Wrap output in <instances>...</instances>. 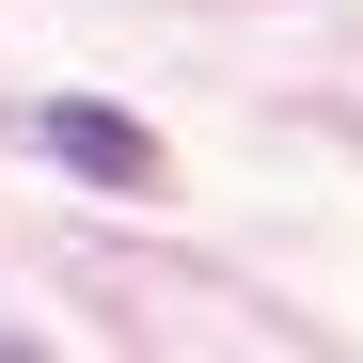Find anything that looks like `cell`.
<instances>
[{
    "mask_svg": "<svg viewBox=\"0 0 363 363\" xmlns=\"http://www.w3.org/2000/svg\"><path fill=\"white\" fill-rule=\"evenodd\" d=\"M32 143L64 158L79 190H111V206H158V190H174L158 127H143V111H111V95H48V111H32Z\"/></svg>",
    "mask_w": 363,
    "mask_h": 363,
    "instance_id": "cell-1",
    "label": "cell"
}]
</instances>
